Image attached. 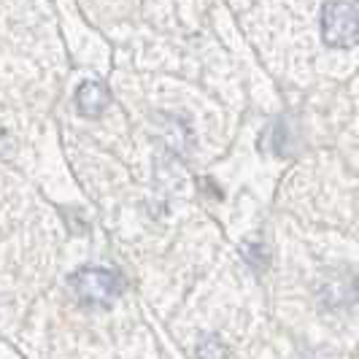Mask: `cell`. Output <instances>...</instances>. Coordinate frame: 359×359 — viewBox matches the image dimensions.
I'll return each mask as SVG.
<instances>
[{"label": "cell", "mask_w": 359, "mask_h": 359, "mask_svg": "<svg viewBox=\"0 0 359 359\" xmlns=\"http://www.w3.org/2000/svg\"><path fill=\"white\" fill-rule=\"evenodd\" d=\"M319 25L324 43L332 49H348L359 41V8L348 0H327Z\"/></svg>", "instance_id": "1"}, {"label": "cell", "mask_w": 359, "mask_h": 359, "mask_svg": "<svg viewBox=\"0 0 359 359\" xmlns=\"http://www.w3.org/2000/svg\"><path fill=\"white\" fill-rule=\"evenodd\" d=\"M71 289L87 306H111L122 294V276L108 268H81L71 276Z\"/></svg>", "instance_id": "2"}, {"label": "cell", "mask_w": 359, "mask_h": 359, "mask_svg": "<svg viewBox=\"0 0 359 359\" xmlns=\"http://www.w3.org/2000/svg\"><path fill=\"white\" fill-rule=\"evenodd\" d=\"M108 103H111V92H108V87L103 81H84V84L76 90V108H79V114L87 116V119L100 116L108 108Z\"/></svg>", "instance_id": "3"}, {"label": "cell", "mask_w": 359, "mask_h": 359, "mask_svg": "<svg viewBox=\"0 0 359 359\" xmlns=\"http://www.w3.org/2000/svg\"><path fill=\"white\" fill-rule=\"evenodd\" d=\"M195 357L198 359H227V348H224V343L219 341L216 335H211V338H203V341L198 343Z\"/></svg>", "instance_id": "4"}]
</instances>
